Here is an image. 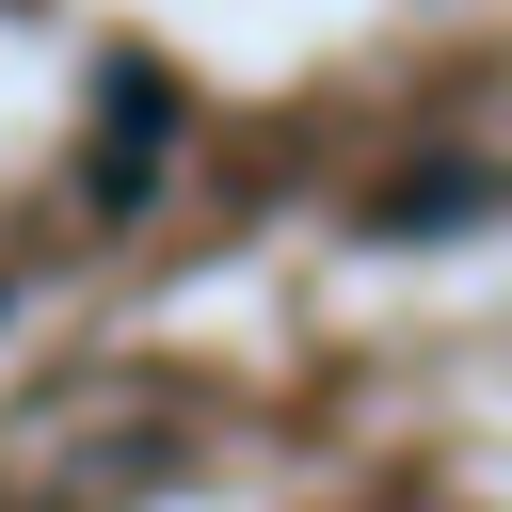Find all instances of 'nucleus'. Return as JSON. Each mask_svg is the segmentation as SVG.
<instances>
[{"label":"nucleus","mask_w":512,"mask_h":512,"mask_svg":"<svg viewBox=\"0 0 512 512\" xmlns=\"http://www.w3.org/2000/svg\"><path fill=\"white\" fill-rule=\"evenodd\" d=\"M160 128H176V80H160V64H112V144H96V192H112V208L160 176Z\"/></svg>","instance_id":"1"}]
</instances>
